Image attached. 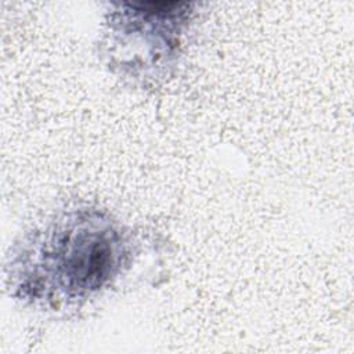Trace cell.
<instances>
[{
	"mask_svg": "<svg viewBox=\"0 0 354 354\" xmlns=\"http://www.w3.org/2000/svg\"><path fill=\"white\" fill-rule=\"evenodd\" d=\"M126 257L118 223L97 210H76L47 225L21 252L14 285L33 301H76L111 283Z\"/></svg>",
	"mask_w": 354,
	"mask_h": 354,
	"instance_id": "cell-1",
	"label": "cell"
},
{
	"mask_svg": "<svg viewBox=\"0 0 354 354\" xmlns=\"http://www.w3.org/2000/svg\"><path fill=\"white\" fill-rule=\"evenodd\" d=\"M112 15V33L133 46V66L167 62L176 54L181 32L189 17L187 3H127Z\"/></svg>",
	"mask_w": 354,
	"mask_h": 354,
	"instance_id": "cell-2",
	"label": "cell"
}]
</instances>
